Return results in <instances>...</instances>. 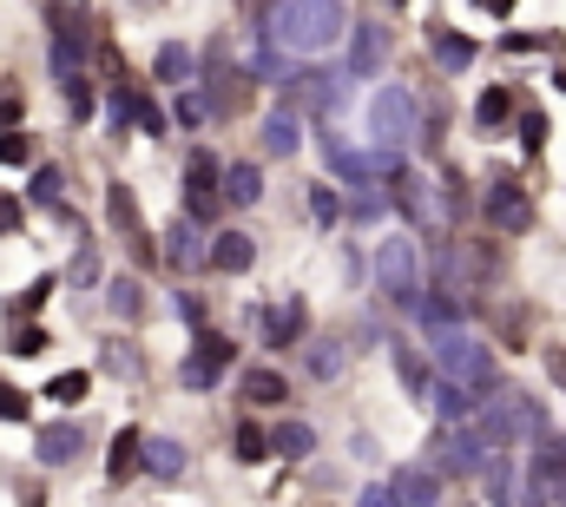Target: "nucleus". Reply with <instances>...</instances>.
<instances>
[{
	"instance_id": "nucleus-7",
	"label": "nucleus",
	"mask_w": 566,
	"mask_h": 507,
	"mask_svg": "<svg viewBox=\"0 0 566 507\" xmlns=\"http://www.w3.org/2000/svg\"><path fill=\"white\" fill-rule=\"evenodd\" d=\"M481 462H488V449H481L475 429H442L435 449H429V475H435V482H442V475H448V482H475Z\"/></svg>"
},
{
	"instance_id": "nucleus-17",
	"label": "nucleus",
	"mask_w": 566,
	"mask_h": 507,
	"mask_svg": "<svg viewBox=\"0 0 566 507\" xmlns=\"http://www.w3.org/2000/svg\"><path fill=\"white\" fill-rule=\"evenodd\" d=\"M264 198V172L251 165V158H231L224 172H218V205H237V211H251Z\"/></svg>"
},
{
	"instance_id": "nucleus-33",
	"label": "nucleus",
	"mask_w": 566,
	"mask_h": 507,
	"mask_svg": "<svg viewBox=\"0 0 566 507\" xmlns=\"http://www.w3.org/2000/svg\"><path fill=\"white\" fill-rule=\"evenodd\" d=\"M290 73H297V66H290V59H284V53H277V46H270L264 33H257V53H251V79H264V86H284Z\"/></svg>"
},
{
	"instance_id": "nucleus-13",
	"label": "nucleus",
	"mask_w": 566,
	"mask_h": 507,
	"mask_svg": "<svg viewBox=\"0 0 566 507\" xmlns=\"http://www.w3.org/2000/svg\"><path fill=\"white\" fill-rule=\"evenodd\" d=\"M257 323H264V350H297V343H303V330H310V304H303V297L270 304Z\"/></svg>"
},
{
	"instance_id": "nucleus-45",
	"label": "nucleus",
	"mask_w": 566,
	"mask_h": 507,
	"mask_svg": "<svg viewBox=\"0 0 566 507\" xmlns=\"http://www.w3.org/2000/svg\"><path fill=\"white\" fill-rule=\"evenodd\" d=\"M310 218H317V224H343V191L310 185Z\"/></svg>"
},
{
	"instance_id": "nucleus-4",
	"label": "nucleus",
	"mask_w": 566,
	"mask_h": 507,
	"mask_svg": "<svg viewBox=\"0 0 566 507\" xmlns=\"http://www.w3.org/2000/svg\"><path fill=\"white\" fill-rule=\"evenodd\" d=\"M369 132L382 152H409L415 145V92L409 86H376L369 99Z\"/></svg>"
},
{
	"instance_id": "nucleus-9",
	"label": "nucleus",
	"mask_w": 566,
	"mask_h": 507,
	"mask_svg": "<svg viewBox=\"0 0 566 507\" xmlns=\"http://www.w3.org/2000/svg\"><path fill=\"white\" fill-rule=\"evenodd\" d=\"M528 507H566V442H561V436L534 442V469H528Z\"/></svg>"
},
{
	"instance_id": "nucleus-2",
	"label": "nucleus",
	"mask_w": 566,
	"mask_h": 507,
	"mask_svg": "<svg viewBox=\"0 0 566 507\" xmlns=\"http://www.w3.org/2000/svg\"><path fill=\"white\" fill-rule=\"evenodd\" d=\"M429 356H435V383H462V389H468V396H481V403L501 389L495 350H488L481 337H468V330H442Z\"/></svg>"
},
{
	"instance_id": "nucleus-5",
	"label": "nucleus",
	"mask_w": 566,
	"mask_h": 507,
	"mask_svg": "<svg viewBox=\"0 0 566 507\" xmlns=\"http://www.w3.org/2000/svg\"><path fill=\"white\" fill-rule=\"evenodd\" d=\"M46 26H53V79H86V53H92V20L86 13H66V7H46Z\"/></svg>"
},
{
	"instance_id": "nucleus-54",
	"label": "nucleus",
	"mask_w": 566,
	"mask_h": 507,
	"mask_svg": "<svg viewBox=\"0 0 566 507\" xmlns=\"http://www.w3.org/2000/svg\"><path fill=\"white\" fill-rule=\"evenodd\" d=\"M501 46H508V53H547L554 40H541V33H501Z\"/></svg>"
},
{
	"instance_id": "nucleus-39",
	"label": "nucleus",
	"mask_w": 566,
	"mask_h": 507,
	"mask_svg": "<svg viewBox=\"0 0 566 507\" xmlns=\"http://www.w3.org/2000/svg\"><path fill=\"white\" fill-rule=\"evenodd\" d=\"M514 132H521V152H528V158H541V152H547V139H554L547 112H514Z\"/></svg>"
},
{
	"instance_id": "nucleus-3",
	"label": "nucleus",
	"mask_w": 566,
	"mask_h": 507,
	"mask_svg": "<svg viewBox=\"0 0 566 507\" xmlns=\"http://www.w3.org/2000/svg\"><path fill=\"white\" fill-rule=\"evenodd\" d=\"M376 284H382V297H389L402 317L422 310V264H415V244H409V238H382V244H376Z\"/></svg>"
},
{
	"instance_id": "nucleus-21",
	"label": "nucleus",
	"mask_w": 566,
	"mask_h": 507,
	"mask_svg": "<svg viewBox=\"0 0 566 507\" xmlns=\"http://www.w3.org/2000/svg\"><path fill=\"white\" fill-rule=\"evenodd\" d=\"M323 165H330V172H336V178H343L349 191H363V185H376V178H369V158H363L356 145H343L336 132H323Z\"/></svg>"
},
{
	"instance_id": "nucleus-16",
	"label": "nucleus",
	"mask_w": 566,
	"mask_h": 507,
	"mask_svg": "<svg viewBox=\"0 0 566 507\" xmlns=\"http://www.w3.org/2000/svg\"><path fill=\"white\" fill-rule=\"evenodd\" d=\"M204 264L224 271V277H244V271L257 264V238H251V231H218V238L204 244Z\"/></svg>"
},
{
	"instance_id": "nucleus-8",
	"label": "nucleus",
	"mask_w": 566,
	"mask_h": 507,
	"mask_svg": "<svg viewBox=\"0 0 566 507\" xmlns=\"http://www.w3.org/2000/svg\"><path fill=\"white\" fill-rule=\"evenodd\" d=\"M231 356H237V350H231V337H224V330H198L191 356L178 363V383H185V389H218V383H224V370H231Z\"/></svg>"
},
{
	"instance_id": "nucleus-48",
	"label": "nucleus",
	"mask_w": 566,
	"mask_h": 507,
	"mask_svg": "<svg viewBox=\"0 0 566 507\" xmlns=\"http://www.w3.org/2000/svg\"><path fill=\"white\" fill-rule=\"evenodd\" d=\"M132 125H138L145 139H165V112H158V99H145V92H138V112H132Z\"/></svg>"
},
{
	"instance_id": "nucleus-50",
	"label": "nucleus",
	"mask_w": 566,
	"mask_h": 507,
	"mask_svg": "<svg viewBox=\"0 0 566 507\" xmlns=\"http://www.w3.org/2000/svg\"><path fill=\"white\" fill-rule=\"evenodd\" d=\"M171 310H178L191 330H204V297H198V290H178V297H171Z\"/></svg>"
},
{
	"instance_id": "nucleus-11",
	"label": "nucleus",
	"mask_w": 566,
	"mask_h": 507,
	"mask_svg": "<svg viewBox=\"0 0 566 507\" xmlns=\"http://www.w3.org/2000/svg\"><path fill=\"white\" fill-rule=\"evenodd\" d=\"M198 106H204V119H231L244 106V73L224 66V46L204 53V92H198Z\"/></svg>"
},
{
	"instance_id": "nucleus-32",
	"label": "nucleus",
	"mask_w": 566,
	"mask_h": 507,
	"mask_svg": "<svg viewBox=\"0 0 566 507\" xmlns=\"http://www.w3.org/2000/svg\"><path fill=\"white\" fill-rule=\"evenodd\" d=\"M231 449H237V462H244V469H257V462H270V429L244 416V422L231 429Z\"/></svg>"
},
{
	"instance_id": "nucleus-43",
	"label": "nucleus",
	"mask_w": 566,
	"mask_h": 507,
	"mask_svg": "<svg viewBox=\"0 0 566 507\" xmlns=\"http://www.w3.org/2000/svg\"><path fill=\"white\" fill-rule=\"evenodd\" d=\"M495 271H501V251H495V238H475V244H468V277H475V284H488Z\"/></svg>"
},
{
	"instance_id": "nucleus-59",
	"label": "nucleus",
	"mask_w": 566,
	"mask_h": 507,
	"mask_svg": "<svg viewBox=\"0 0 566 507\" xmlns=\"http://www.w3.org/2000/svg\"><path fill=\"white\" fill-rule=\"evenodd\" d=\"M547 376L566 389V350H547Z\"/></svg>"
},
{
	"instance_id": "nucleus-40",
	"label": "nucleus",
	"mask_w": 566,
	"mask_h": 507,
	"mask_svg": "<svg viewBox=\"0 0 566 507\" xmlns=\"http://www.w3.org/2000/svg\"><path fill=\"white\" fill-rule=\"evenodd\" d=\"M132 112H138V92H132V86L119 79V86L106 92V119H112V132H119V139H125V125H132Z\"/></svg>"
},
{
	"instance_id": "nucleus-51",
	"label": "nucleus",
	"mask_w": 566,
	"mask_h": 507,
	"mask_svg": "<svg viewBox=\"0 0 566 507\" xmlns=\"http://www.w3.org/2000/svg\"><path fill=\"white\" fill-rule=\"evenodd\" d=\"M7 350H13V356H40V350H46V330H33V323H26V330H13V337H7Z\"/></svg>"
},
{
	"instance_id": "nucleus-44",
	"label": "nucleus",
	"mask_w": 566,
	"mask_h": 507,
	"mask_svg": "<svg viewBox=\"0 0 566 507\" xmlns=\"http://www.w3.org/2000/svg\"><path fill=\"white\" fill-rule=\"evenodd\" d=\"M59 92H66V112H73V125H79V119H92V106H99V92H92V79H66Z\"/></svg>"
},
{
	"instance_id": "nucleus-23",
	"label": "nucleus",
	"mask_w": 566,
	"mask_h": 507,
	"mask_svg": "<svg viewBox=\"0 0 566 507\" xmlns=\"http://www.w3.org/2000/svg\"><path fill=\"white\" fill-rule=\"evenodd\" d=\"M389 356H396V376H402V389L429 403V389H435V376H429V356H422L409 337H389Z\"/></svg>"
},
{
	"instance_id": "nucleus-31",
	"label": "nucleus",
	"mask_w": 566,
	"mask_h": 507,
	"mask_svg": "<svg viewBox=\"0 0 566 507\" xmlns=\"http://www.w3.org/2000/svg\"><path fill=\"white\" fill-rule=\"evenodd\" d=\"M389 198H396V211H402V218L429 224V185H422V172H415V165H409V172L396 178V191H389Z\"/></svg>"
},
{
	"instance_id": "nucleus-29",
	"label": "nucleus",
	"mask_w": 566,
	"mask_h": 507,
	"mask_svg": "<svg viewBox=\"0 0 566 507\" xmlns=\"http://www.w3.org/2000/svg\"><path fill=\"white\" fill-rule=\"evenodd\" d=\"M475 482H481V495H488V507H514V455H488Z\"/></svg>"
},
{
	"instance_id": "nucleus-36",
	"label": "nucleus",
	"mask_w": 566,
	"mask_h": 507,
	"mask_svg": "<svg viewBox=\"0 0 566 507\" xmlns=\"http://www.w3.org/2000/svg\"><path fill=\"white\" fill-rule=\"evenodd\" d=\"M59 191H66L59 165H40V172H33V185H26V205H40V211H59V205H66Z\"/></svg>"
},
{
	"instance_id": "nucleus-12",
	"label": "nucleus",
	"mask_w": 566,
	"mask_h": 507,
	"mask_svg": "<svg viewBox=\"0 0 566 507\" xmlns=\"http://www.w3.org/2000/svg\"><path fill=\"white\" fill-rule=\"evenodd\" d=\"M343 40H349V59H343V73H349V79H376V73L389 66V26L363 20V26H349Z\"/></svg>"
},
{
	"instance_id": "nucleus-26",
	"label": "nucleus",
	"mask_w": 566,
	"mask_h": 507,
	"mask_svg": "<svg viewBox=\"0 0 566 507\" xmlns=\"http://www.w3.org/2000/svg\"><path fill=\"white\" fill-rule=\"evenodd\" d=\"M270 455H284V462H310V455H317V429H310L303 416H284V422L270 429Z\"/></svg>"
},
{
	"instance_id": "nucleus-55",
	"label": "nucleus",
	"mask_w": 566,
	"mask_h": 507,
	"mask_svg": "<svg viewBox=\"0 0 566 507\" xmlns=\"http://www.w3.org/2000/svg\"><path fill=\"white\" fill-rule=\"evenodd\" d=\"M20 231V191H0V238Z\"/></svg>"
},
{
	"instance_id": "nucleus-38",
	"label": "nucleus",
	"mask_w": 566,
	"mask_h": 507,
	"mask_svg": "<svg viewBox=\"0 0 566 507\" xmlns=\"http://www.w3.org/2000/svg\"><path fill=\"white\" fill-rule=\"evenodd\" d=\"M106 475H112V482H125V475H138V429H119V436H112V455H106Z\"/></svg>"
},
{
	"instance_id": "nucleus-25",
	"label": "nucleus",
	"mask_w": 566,
	"mask_h": 507,
	"mask_svg": "<svg viewBox=\"0 0 566 507\" xmlns=\"http://www.w3.org/2000/svg\"><path fill=\"white\" fill-rule=\"evenodd\" d=\"M389 495H396V507H442V482L429 469H396Z\"/></svg>"
},
{
	"instance_id": "nucleus-46",
	"label": "nucleus",
	"mask_w": 566,
	"mask_h": 507,
	"mask_svg": "<svg viewBox=\"0 0 566 507\" xmlns=\"http://www.w3.org/2000/svg\"><path fill=\"white\" fill-rule=\"evenodd\" d=\"M99 370H106V376H138L145 363L132 356V343H106V356H99Z\"/></svg>"
},
{
	"instance_id": "nucleus-41",
	"label": "nucleus",
	"mask_w": 566,
	"mask_h": 507,
	"mask_svg": "<svg viewBox=\"0 0 566 507\" xmlns=\"http://www.w3.org/2000/svg\"><path fill=\"white\" fill-rule=\"evenodd\" d=\"M382 205H389V198H382L376 185H363V191H349V198H343V218H356V224H376V218H382Z\"/></svg>"
},
{
	"instance_id": "nucleus-34",
	"label": "nucleus",
	"mask_w": 566,
	"mask_h": 507,
	"mask_svg": "<svg viewBox=\"0 0 566 507\" xmlns=\"http://www.w3.org/2000/svg\"><path fill=\"white\" fill-rule=\"evenodd\" d=\"M508 119H514V92H508V86H488L481 106H475V125H481V132H501Z\"/></svg>"
},
{
	"instance_id": "nucleus-53",
	"label": "nucleus",
	"mask_w": 566,
	"mask_h": 507,
	"mask_svg": "<svg viewBox=\"0 0 566 507\" xmlns=\"http://www.w3.org/2000/svg\"><path fill=\"white\" fill-rule=\"evenodd\" d=\"M171 112H178V125H204V106H198V92H171Z\"/></svg>"
},
{
	"instance_id": "nucleus-57",
	"label": "nucleus",
	"mask_w": 566,
	"mask_h": 507,
	"mask_svg": "<svg viewBox=\"0 0 566 507\" xmlns=\"http://www.w3.org/2000/svg\"><path fill=\"white\" fill-rule=\"evenodd\" d=\"M0 132H20V99L13 92H0Z\"/></svg>"
},
{
	"instance_id": "nucleus-24",
	"label": "nucleus",
	"mask_w": 566,
	"mask_h": 507,
	"mask_svg": "<svg viewBox=\"0 0 566 507\" xmlns=\"http://www.w3.org/2000/svg\"><path fill=\"white\" fill-rule=\"evenodd\" d=\"M429 409L442 416V429H468L475 409H481V396H468L462 383H435V389H429Z\"/></svg>"
},
{
	"instance_id": "nucleus-58",
	"label": "nucleus",
	"mask_w": 566,
	"mask_h": 507,
	"mask_svg": "<svg viewBox=\"0 0 566 507\" xmlns=\"http://www.w3.org/2000/svg\"><path fill=\"white\" fill-rule=\"evenodd\" d=\"M356 507H396V495H389V482H376V488H363V502Z\"/></svg>"
},
{
	"instance_id": "nucleus-27",
	"label": "nucleus",
	"mask_w": 566,
	"mask_h": 507,
	"mask_svg": "<svg viewBox=\"0 0 566 507\" xmlns=\"http://www.w3.org/2000/svg\"><path fill=\"white\" fill-rule=\"evenodd\" d=\"M171 271H198L204 264V244H198V224H185V218H171V231H165V251H158Z\"/></svg>"
},
{
	"instance_id": "nucleus-52",
	"label": "nucleus",
	"mask_w": 566,
	"mask_h": 507,
	"mask_svg": "<svg viewBox=\"0 0 566 507\" xmlns=\"http://www.w3.org/2000/svg\"><path fill=\"white\" fill-rule=\"evenodd\" d=\"M26 409H33V403H26L13 383H0V422H26Z\"/></svg>"
},
{
	"instance_id": "nucleus-14",
	"label": "nucleus",
	"mask_w": 566,
	"mask_h": 507,
	"mask_svg": "<svg viewBox=\"0 0 566 507\" xmlns=\"http://www.w3.org/2000/svg\"><path fill=\"white\" fill-rule=\"evenodd\" d=\"M33 455H40V469H73L86 455V429L79 422H46L33 436Z\"/></svg>"
},
{
	"instance_id": "nucleus-19",
	"label": "nucleus",
	"mask_w": 566,
	"mask_h": 507,
	"mask_svg": "<svg viewBox=\"0 0 566 507\" xmlns=\"http://www.w3.org/2000/svg\"><path fill=\"white\" fill-rule=\"evenodd\" d=\"M237 396H244L251 409H284V403H290V383H284V370H264V363H257V370L237 376Z\"/></svg>"
},
{
	"instance_id": "nucleus-15",
	"label": "nucleus",
	"mask_w": 566,
	"mask_h": 507,
	"mask_svg": "<svg viewBox=\"0 0 566 507\" xmlns=\"http://www.w3.org/2000/svg\"><path fill=\"white\" fill-rule=\"evenodd\" d=\"M185 469H191V455H185L178 436H138V475H152V482H178Z\"/></svg>"
},
{
	"instance_id": "nucleus-35",
	"label": "nucleus",
	"mask_w": 566,
	"mask_h": 507,
	"mask_svg": "<svg viewBox=\"0 0 566 507\" xmlns=\"http://www.w3.org/2000/svg\"><path fill=\"white\" fill-rule=\"evenodd\" d=\"M343 363H349V356H343V343H330V337H323V343H310V356H303L310 383H336V376H343Z\"/></svg>"
},
{
	"instance_id": "nucleus-56",
	"label": "nucleus",
	"mask_w": 566,
	"mask_h": 507,
	"mask_svg": "<svg viewBox=\"0 0 566 507\" xmlns=\"http://www.w3.org/2000/svg\"><path fill=\"white\" fill-rule=\"evenodd\" d=\"M73 284H99V257H92V251L73 257Z\"/></svg>"
},
{
	"instance_id": "nucleus-60",
	"label": "nucleus",
	"mask_w": 566,
	"mask_h": 507,
	"mask_svg": "<svg viewBox=\"0 0 566 507\" xmlns=\"http://www.w3.org/2000/svg\"><path fill=\"white\" fill-rule=\"evenodd\" d=\"M554 86H561V92H566V66H561V73H554Z\"/></svg>"
},
{
	"instance_id": "nucleus-18",
	"label": "nucleus",
	"mask_w": 566,
	"mask_h": 507,
	"mask_svg": "<svg viewBox=\"0 0 566 507\" xmlns=\"http://www.w3.org/2000/svg\"><path fill=\"white\" fill-rule=\"evenodd\" d=\"M429 53H435L442 73H468V66H475V40H468L462 26H448V20L429 26Z\"/></svg>"
},
{
	"instance_id": "nucleus-10",
	"label": "nucleus",
	"mask_w": 566,
	"mask_h": 507,
	"mask_svg": "<svg viewBox=\"0 0 566 507\" xmlns=\"http://www.w3.org/2000/svg\"><path fill=\"white\" fill-rule=\"evenodd\" d=\"M218 172H224V165H218L211 152H191V158H185V224H211V218L224 211V205H218Z\"/></svg>"
},
{
	"instance_id": "nucleus-47",
	"label": "nucleus",
	"mask_w": 566,
	"mask_h": 507,
	"mask_svg": "<svg viewBox=\"0 0 566 507\" xmlns=\"http://www.w3.org/2000/svg\"><path fill=\"white\" fill-rule=\"evenodd\" d=\"M86 383H92L86 370H66V376H53V383H46V396H53V403H79V396H86Z\"/></svg>"
},
{
	"instance_id": "nucleus-6",
	"label": "nucleus",
	"mask_w": 566,
	"mask_h": 507,
	"mask_svg": "<svg viewBox=\"0 0 566 507\" xmlns=\"http://www.w3.org/2000/svg\"><path fill=\"white\" fill-rule=\"evenodd\" d=\"M481 218H488L501 238L534 231V198H528V185H521V178H488V185H481Z\"/></svg>"
},
{
	"instance_id": "nucleus-42",
	"label": "nucleus",
	"mask_w": 566,
	"mask_h": 507,
	"mask_svg": "<svg viewBox=\"0 0 566 507\" xmlns=\"http://www.w3.org/2000/svg\"><path fill=\"white\" fill-rule=\"evenodd\" d=\"M53 297V277H40V284H26L20 297H7V323H20V317H40V304Z\"/></svg>"
},
{
	"instance_id": "nucleus-1",
	"label": "nucleus",
	"mask_w": 566,
	"mask_h": 507,
	"mask_svg": "<svg viewBox=\"0 0 566 507\" xmlns=\"http://www.w3.org/2000/svg\"><path fill=\"white\" fill-rule=\"evenodd\" d=\"M264 40L277 53H323L349 33V13L330 7V0H284V7H264Z\"/></svg>"
},
{
	"instance_id": "nucleus-22",
	"label": "nucleus",
	"mask_w": 566,
	"mask_h": 507,
	"mask_svg": "<svg viewBox=\"0 0 566 507\" xmlns=\"http://www.w3.org/2000/svg\"><path fill=\"white\" fill-rule=\"evenodd\" d=\"M106 218L138 244V257H152V238H145V218H138V198L125 191V185H106Z\"/></svg>"
},
{
	"instance_id": "nucleus-30",
	"label": "nucleus",
	"mask_w": 566,
	"mask_h": 507,
	"mask_svg": "<svg viewBox=\"0 0 566 507\" xmlns=\"http://www.w3.org/2000/svg\"><path fill=\"white\" fill-rule=\"evenodd\" d=\"M297 145H303V119H290V112H270V119H264V152H270V158H290Z\"/></svg>"
},
{
	"instance_id": "nucleus-49",
	"label": "nucleus",
	"mask_w": 566,
	"mask_h": 507,
	"mask_svg": "<svg viewBox=\"0 0 566 507\" xmlns=\"http://www.w3.org/2000/svg\"><path fill=\"white\" fill-rule=\"evenodd\" d=\"M33 158V139L26 132H0V165H26Z\"/></svg>"
},
{
	"instance_id": "nucleus-37",
	"label": "nucleus",
	"mask_w": 566,
	"mask_h": 507,
	"mask_svg": "<svg viewBox=\"0 0 566 507\" xmlns=\"http://www.w3.org/2000/svg\"><path fill=\"white\" fill-rule=\"evenodd\" d=\"M106 310L132 323V317L145 310V290H138V277H112V284H106Z\"/></svg>"
},
{
	"instance_id": "nucleus-20",
	"label": "nucleus",
	"mask_w": 566,
	"mask_h": 507,
	"mask_svg": "<svg viewBox=\"0 0 566 507\" xmlns=\"http://www.w3.org/2000/svg\"><path fill=\"white\" fill-rule=\"evenodd\" d=\"M191 73H198V59H191V46H185V40H165V46L152 53V79H158V86L185 92V86H191Z\"/></svg>"
},
{
	"instance_id": "nucleus-28",
	"label": "nucleus",
	"mask_w": 566,
	"mask_h": 507,
	"mask_svg": "<svg viewBox=\"0 0 566 507\" xmlns=\"http://www.w3.org/2000/svg\"><path fill=\"white\" fill-rule=\"evenodd\" d=\"M415 317L429 323V337H442V330H462L468 304H462L455 290H422V310H415Z\"/></svg>"
}]
</instances>
